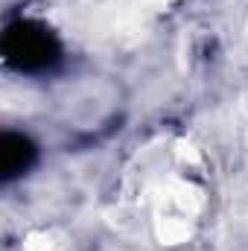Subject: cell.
<instances>
[{
    "label": "cell",
    "mask_w": 248,
    "mask_h": 251,
    "mask_svg": "<svg viewBox=\"0 0 248 251\" xmlns=\"http://www.w3.org/2000/svg\"><path fill=\"white\" fill-rule=\"evenodd\" d=\"M3 59L21 73H47L62 62V44L44 24L15 21L3 32Z\"/></svg>",
    "instance_id": "obj_1"
},
{
    "label": "cell",
    "mask_w": 248,
    "mask_h": 251,
    "mask_svg": "<svg viewBox=\"0 0 248 251\" xmlns=\"http://www.w3.org/2000/svg\"><path fill=\"white\" fill-rule=\"evenodd\" d=\"M32 161H35V146H32L29 137L15 134V131L0 137V173H3L6 181L24 176L32 167Z\"/></svg>",
    "instance_id": "obj_2"
}]
</instances>
